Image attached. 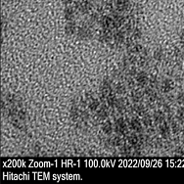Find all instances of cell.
<instances>
[{"mask_svg":"<svg viewBox=\"0 0 184 184\" xmlns=\"http://www.w3.org/2000/svg\"><path fill=\"white\" fill-rule=\"evenodd\" d=\"M92 6L91 0H76V7L81 13H87Z\"/></svg>","mask_w":184,"mask_h":184,"instance_id":"1","label":"cell"},{"mask_svg":"<svg viewBox=\"0 0 184 184\" xmlns=\"http://www.w3.org/2000/svg\"><path fill=\"white\" fill-rule=\"evenodd\" d=\"M115 129L118 134H121V135H124L127 132V125L124 123V118H121L117 119L116 124H115Z\"/></svg>","mask_w":184,"mask_h":184,"instance_id":"2","label":"cell"},{"mask_svg":"<svg viewBox=\"0 0 184 184\" xmlns=\"http://www.w3.org/2000/svg\"><path fill=\"white\" fill-rule=\"evenodd\" d=\"M100 89H101V94L104 96L105 98H107L108 96H110L111 94H113L112 93V87H111V83L110 81H104L101 87H100Z\"/></svg>","mask_w":184,"mask_h":184,"instance_id":"3","label":"cell"},{"mask_svg":"<svg viewBox=\"0 0 184 184\" xmlns=\"http://www.w3.org/2000/svg\"><path fill=\"white\" fill-rule=\"evenodd\" d=\"M130 2L129 0H117L116 2V9L118 12H124L129 8Z\"/></svg>","mask_w":184,"mask_h":184,"instance_id":"4","label":"cell"},{"mask_svg":"<svg viewBox=\"0 0 184 184\" xmlns=\"http://www.w3.org/2000/svg\"><path fill=\"white\" fill-rule=\"evenodd\" d=\"M171 127L170 126V124L167 123H162L161 125H160V132L163 135L164 137H166L169 136L170 133H171Z\"/></svg>","mask_w":184,"mask_h":184,"instance_id":"5","label":"cell"},{"mask_svg":"<svg viewBox=\"0 0 184 184\" xmlns=\"http://www.w3.org/2000/svg\"><path fill=\"white\" fill-rule=\"evenodd\" d=\"M136 81L139 83V85L141 86H145L146 83L148 82V76L144 73V71H141V73H138L136 76Z\"/></svg>","mask_w":184,"mask_h":184,"instance_id":"6","label":"cell"},{"mask_svg":"<svg viewBox=\"0 0 184 184\" xmlns=\"http://www.w3.org/2000/svg\"><path fill=\"white\" fill-rule=\"evenodd\" d=\"M129 143L131 146H133L134 148H136L137 146H140L141 141H140V136H137L136 134H131L129 137Z\"/></svg>","mask_w":184,"mask_h":184,"instance_id":"7","label":"cell"},{"mask_svg":"<svg viewBox=\"0 0 184 184\" xmlns=\"http://www.w3.org/2000/svg\"><path fill=\"white\" fill-rule=\"evenodd\" d=\"M64 13H65V18L67 19V21H73L74 18H75V10L73 7L71 6H67L65 11H64Z\"/></svg>","mask_w":184,"mask_h":184,"instance_id":"8","label":"cell"},{"mask_svg":"<svg viewBox=\"0 0 184 184\" xmlns=\"http://www.w3.org/2000/svg\"><path fill=\"white\" fill-rule=\"evenodd\" d=\"M129 127L132 129V130H135V131H137V132H140L141 129H142V127H141V124L140 122L138 121L137 118H132L130 123H129Z\"/></svg>","mask_w":184,"mask_h":184,"instance_id":"9","label":"cell"},{"mask_svg":"<svg viewBox=\"0 0 184 184\" xmlns=\"http://www.w3.org/2000/svg\"><path fill=\"white\" fill-rule=\"evenodd\" d=\"M76 24L73 22V21H69L68 24H67V26H66V34H69V35H71V34H74L76 33Z\"/></svg>","mask_w":184,"mask_h":184,"instance_id":"10","label":"cell"},{"mask_svg":"<svg viewBox=\"0 0 184 184\" xmlns=\"http://www.w3.org/2000/svg\"><path fill=\"white\" fill-rule=\"evenodd\" d=\"M162 88L164 90V92H170L172 88H173V82L171 81V79H165L162 84Z\"/></svg>","mask_w":184,"mask_h":184,"instance_id":"11","label":"cell"},{"mask_svg":"<svg viewBox=\"0 0 184 184\" xmlns=\"http://www.w3.org/2000/svg\"><path fill=\"white\" fill-rule=\"evenodd\" d=\"M102 130L105 134L110 135L112 133V131H113V125H112V124L110 122H106L102 125Z\"/></svg>","mask_w":184,"mask_h":184,"instance_id":"12","label":"cell"},{"mask_svg":"<svg viewBox=\"0 0 184 184\" xmlns=\"http://www.w3.org/2000/svg\"><path fill=\"white\" fill-rule=\"evenodd\" d=\"M88 106H89V109L91 111H96L98 110V108L100 107V103L97 99L95 98H91L89 100V103H88Z\"/></svg>","mask_w":184,"mask_h":184,"instance_id":"13","label":"cell"},{"mask_svg":"<svg viewBox=\"0 0 184 184\" xmlns=\"http://www.w3.org/2000/svg\"><path fill=\"white\" fill-rule=\"evenodd\" d=\"M108 116V111H107V108L105 106H102V107H99L98 108V111H97V117L99 118H107Z\"/></svg>","mask_w":184,"mask_h":184,"instance_id":"14","label":"cell"},{"mask_svg":"<svg viewBox=\"0 0 184 184\" xmlns=\"http://www.w3.org/2000/svg\"><path fill=\"white\" fill-rule=\"evenodd\" d=\"M154 118H155L156 123H158V124H162V123H164L165 116H164V114L162 113V112H160V111H159V112H156V113H155Z\"/></svg>","mask_w":184,"mask_h":184,"instance_id":"15","label":"cell"},{"mask_svg":"<svg viewBox=\"0 0 184 184\" xmlns=\"http://www.w3.org/2000/svg\"><path fill=\"white\" fill-rule=\"evenodd\" d=\"M121 152L123 153V155H131L132 154V149L130 146L129 145H124L121 149Z\"/></svg>","mask_w":184,"mask_h":184,"instance_id":"16","label":"cell"},{"mask_svg":"<svg viewBox=\"0 0 184 184\" xmlns=\"http://www.w3.org/2000/svg\"><path fill=\"white\" fill-rule=\"evenodd\" d=\"M177 118L181 123H184V107H180L177 111Z\"/></svg>","mask_w":184,"mask_h":184,"instance_id":"17","label":"cell"},{"mask_svg":"<svg viewBox=\"0 0 184 184\" xmlns=\"http://www.w3.org/2000/svg\"><path fill=\"white\" fill-rule=\"evenodd\" d=\"M111 145L113 146H121L122 145V139L119 137H114L111 139Z\"/></svg>","mask_w":184,"mask_h":184,"instance_id":"18","label":"cell"},{"mask_svg":"<svg viewBox=\"0 0 184 184\" xmlns=\"http://www.w3.org/2000/svg\"><path fill=\"white\" fill-rule=\"evenodd\" d=\"M171 130H172V132L173 133H177V132H179L180 131V125H179V124L178 123H172L171 124Z\"/></svg>","mask_w":184,"mask_h":184,"instance_id":"19","label":"cell"},{"mask_svg":"<svg viewBox=\"0 0 184 184\" xmlns=\"http://www.w3.org/2000/svg\"><path fill=\"white\" fill-rule=\"evenodd\" d=\"M115 39L118 41V42H123L124 40V34L121 33V31H118V34H115Z\"/></svg>","mask_w":184,"mask_h":184,"instance_id":"20","label":"cell"},{"mask_svg":"<svg viewBox=\"0 0 184 184\" xmlns=\"http://www.w3.org/2000/svg\"><path fill=\"white\" fill-rule=\"evenodd\" d=\"M142 123L145 124L146 126H150L152 124V118L151 117H148V116H145L142 119Z\"/></svg>","mask_w":184,"mask_h":184,"instance_id":"21","label":"cell"},{"mask_svg":"<svg viewBox=\"0 0 184 184\" xmlns=\"http://www.w3.org/2000/svg\"><path fill=\"white\" fill-rule=\"evenodd\" d=\"M115 107H116L118 111H122V110H123V108H124V103L122 100L117 99V102H116Z\"/></svg>","mask_w":184,"mask_h":184,"instance_id":"22","label":"cell"},{"mask_svg":"<svg viewBox=\"0 0 184 184\" xmlns=\"http://www.w3.org/2000/svg\"><path fill=\"white\" fill-rule=\"evenodd\" d=\"M154 57L157 59V60H162V58L164 57V53L161 51V50H158V51H156L155 53H154Z\"/></svg>","mask_w":184,"mask_h":184,"instance_id":"23","label":"cell"},{"mask_svg":"<svg viewBox=\"0 0 184 184\" xmlns=\"http://www.w3.org/2000/svg\"><path fill=\"white\" fill-rule=\"evenodd\" d=\"M116 90H117L118 93H123V92L124 91V86L122 85V84H118V85L116 87Z\"/></svg>","mask_w":184,"mask_h":184,"instance_id":"24","label":"cell"},{"mask_svg":"<svg viewBox=\"0 0 184 184\" xmlns=\"http://www.w3.org/2000/svg\"><path fill=\"white\" fill-rule=\"evenodd\" d=\"M142 50V47L140 45H135L133 48H132V51L134 53H140V51Z\"/></svg>","mask_w":184,"mask_h":184,"instance_id":"25","label":"cell"},{"mask_svg":"<svg viewBox=\"0 0 184 184\" xmlns=\"http://www.w3.org/2000/svg\"><path fill=\"white\" fill-rule=\"evenodd\" d=\"M177 101H178L179 103L184 102V95H183V94H179V95L177 96Z\"/></svg>","mask_w":184,"mask_h":184,"instance_id":"26","label":"cell"},{"mask_svg":"<svg viewBox=\"0 0 184 184\" xmlns=\"http://www.w3.org/2000/svg\"><path fill=\"white\" fill-rule=\"evenodd\" d=\"M62 1H63L64 3H65L66 5H70L71 3H73L74 0H62Z\"/></svg>","mask_w":184,"mask_h":184,"instance_id":"27","label":"cell"}]
</instances>
